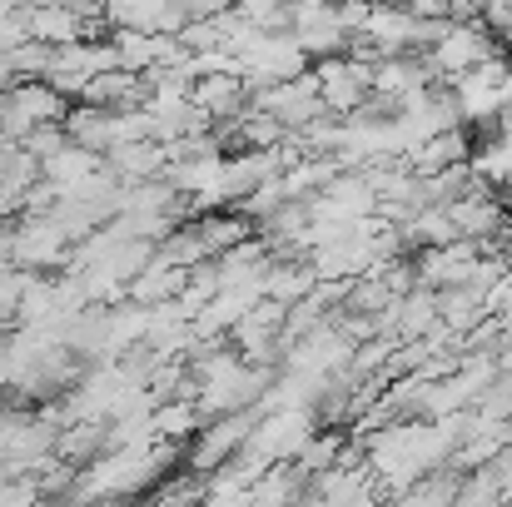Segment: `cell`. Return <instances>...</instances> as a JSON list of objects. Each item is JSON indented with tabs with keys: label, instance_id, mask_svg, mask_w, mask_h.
<instances>
[{
	"label": "cell",
	"instance_id": "5b68a950",
	"mask_svg": "<svg viewBox=\"0 0 512 507\" xmlns=\"http://www.w3.org/2000/svg\"><path fill=\"white\" fill-rule=\"evenodd\" d=\"M85 105H100V110H125V105H140L145 100V75L140 70H125V65H110L100 75H90V85L80 90Z\"/></svg>",
	"mask_w": 512,
	"mask_h": 507
},
{
	"label": "cell",
	"instance_id": "277c9868",
	"mask_svg": "<svg viewBox=\"0 0 512 507\" xmlns=\"http://www.w3.org/2000/svg\"><path fill=\"white\" fill-rule=\"evenodd\" d=\"M189 105H199L214 120H234L249 105V85L234 70H209V75H194L189 80Z\"/></svg>",
	"mask_w": 512,
	"mask_h": 507
},
{
	"label": "cell",
	"instance_id": "8fae6325",
	"mask_svg": "<svg viewBox=\"0 0 512 507\" xmlns=\"http://www.w3.org/2000/svg\"><path fill=\"white\" fill-rule=\"evenodd\" d=\"M294 40L304 45V55H309V60H319V55H343L348 30L339 25V15H324V20H314V25H299V30H294Z\"/></svg>",
	"mask_w": 512,
	"mask_h": 507
},
{
	"label": "cell",
	"instance_id": "6da1fadb",
	"mask_svg": "<svg viewBox=\"0 0 512 507\" xmlns=\"http://www.w3.org/2000/svg\"><path fill=\"white\" fill-rule=\"evenodd\" d=\"M488 55H498V35L483 20H443V30L423 45V60L438 80H458L463 70L483 65Z\"/></svg>",
	"mask_w": 512,
	"mask_h": 507
},
{
	"label": "cell",
	"instance_id": "7a4b0ae2",
	"mask_svg": "<svg viewBox=\"0 0 512 507\" xmlns=\"http://www.w3.org/2000/svg\"><path fill=\"white\" fill-rule=\"evenodd\" d=\"M10 264L20 269H55L70 264V234L55 224V214H20V224H10Z\"/></svg>",
	"mask_w": 512,
	"mask_h": 507
},
{
	"label": "cell",
	"instance_id": "30bf717a",
	"mask_svg": "<svg viewBox=\"0 0 512 507\" xmlns=\"http://www.w3.org/2000/svg\"><path fill=\"white\" fill-rule=\"evenodd\" d=\"M65 140H75L85 150H110V110H100V105L65 110Z\"/></svg>",
	"mask_w": 512,
	"mask_h": 507
},
{
	"label": "cell",
	"instance_id": "9c48e42d",
	"mask_svg": "<svg viewBox=\"0 0 512 507\" xmlns=\"http://www.w3.org/2000/svg\"><path fill=\"white\" fill-rule=\"evenodd\" d=\"M194 229H199V239H204V254H209V259H214V254H224L229 244H239L244 234H254L249 214H219V209H204V219H199Z\"/></svg>",
	"mask_w": 512,
	"mask_h": 507
},
{
	"label": "cell",
	"instance_id": "52a82bcc",
	"mask_svg": "<svg viewBox=\"0 0 512 507\" xmlns=\"http://www.w3.org/2000/svg\"><path fill=\"white\" fill-rule=\"evenodd\" d=\"M105 165L115 169L120 184H135V179H150V174H165L170 155L160 140H130V145H115L105 150Z\"/></svg>",
	"mask_w": 512,
	"mask_h": 507
},
{
	"label": "cell",
	"instance_id": "ba28073f",
	"mask_svg": "<svg viewBox=\"0 0 512 507\" xmlns=\"http://www.w3.org/2000/svg\"><path fill=\"white\" fill-rule=\"evenodd\" d=\"M199 423H204V413H199L194 398H160L155 413H150V428H155V438H165V443H189V438L199 433Z\"/></svg>",
	"mask_w": 512,
	"mask_h": 507
},
{
	"label": "cell",
	"instance_id": "4fadbf2b",
	"mask_svg": "<svg viewBox=\"0 0 512 507\" xmlns=\"http://www.w3.org/2000/svg\"><path fill=\"white\" fill-rule=\"evenodd\" d=\"M0 264H10V224L0 219Z\"/></svg>",
	"mask_w": 512,
	"mask_h": 507
},
{
	"label": "cell",
	"instance_id": "3957f363",
	"mask_svg": "<svg viewBox=\"0 0 512 507\" xmlns=\"http://www.w3.org/2000/svg\"><path fill=\"white\" fill-rule=\"evenodd\" d=\"M25 35L30 40H40V45H70V40H90V15H80L75 5H65V0H40V5H25Z\"/></svg>",
	"mask_w": 512,
	"mask_h": 507
},
{
	"label": "cell",
	"instance_id": "7c38bea8",
	"mask_svg": "<svg viewBox=\"0 0 512 507\" xmlns=\"http://www.w3.org/2000/svg\"><path fill=\"white\" fill-rule=\"evenodd\" d=\"M174 5H184V15H219V10H229L234 0H174Z\"/></svg>",
	"mask_w": 512,
	"mask_h": 507
},
{
	"label": "cell",
	"instance_id": "8992f818",
	"mask_svg": "<svg viewBox=\"0 0 512 507\" xmlns=\"http://www.w3.org/2000/svg\"><path fill=\"white\" fill-rule=\"evenodd\" d=\"M100 165H105V155H100V150H85V145L65 140L55 155H45V160H40V179H50L60 194H70L75 184H85Z\"/></svg>",
	"mask_w": 512,
	"mask_h": 507
}]
</instances>
